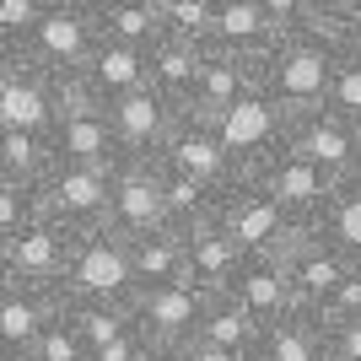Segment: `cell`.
I'll list each match as a JSON object with an SVG mask.
<instances>
[{"mask_svg":"<svg viewBox=\"0 0 361 361\" xmlns=\"http://www.w3.org/2000/svg\"><path fill=\"white\" fill-rule=\"evenodd\" d=\"M130 254H135L140 291H162V286L189 281V248H183V232H173V226L151 232V238H135V243H130Z\"/></svg>","mask_w":361,"mask_h":361,"instance_id":"d4e9b609","label":"cell"},{"mask_svg":"<svg viewBox=\"0 0 361 361\" xmlns=\"http://www.w3.org/2000/svg\"><path fill=\"white\" fill-rule=\"evenodd\" d=\"M259 361H329V350H324V329H318L307 313L286 318V324L264 329Z\"/></svg>","mask_w":361,"mask_h":361,"instance_id":"f546056e","label":"cell"},{"mask_svg":"<svg viewBox=\"0 0 361 361\" xmlns=\"http://www.w3.org/2000/svg\"><path fill=\"white\" fill-rule=\"evenodd\" d=\"M44 195V216L54 226H65L71 238H87V232H103L108 211H114V167H75L60 162L38 183Z\"/></svg>","mask_w":361,"mask_h":361,"instance_id":"5b68a950","label":"cell"},{"mask_svg":"<svg viewBox=\"0 0 361 361\" xmlns=\"http://www.w3.org/2000/svg\"><path fill=\"white\" fill-rule=\"evenodd\" d=\"M286 146L297 157H307L313 167H324L329 178H356L361 173V124L340 119L334 108H313V114H291Z\"/></svg>","mask_w":361,"mask_h":361,"instance_id":"9a60e30c","label":"cell"},{"mask_svg":"<svg viewBox=\"0 0 361 361\" xmlns=\"http://www.w3.org/2000/svg\"><path fill=\"white\" fill-rule=\"evenodd\" d=\"M281 264H286L291 291H297V313H307V318L324 313V307L334 302V291L356 275V264H350L334 243H324L318 232H297L291 248L281 254Z\"/></svg>","mask_w":361,"mask_h":361,"instance_id":"5bb4252c","label":"cell"},{"mask_svg":"<svg viewBox=\"0 0 361 361\" xmlns=\"http://www.w3.org/2000/svg\"><path fill=\"white\" fill-rule=\"evenodd\" d=\"M60 81L38 65L0 54V130H27V135H54L60 130Z\"/></svg>","mask_w":361,"mask_h":361,"instance_id":"30bf717a","label":"cell"},{"mask_svg":"<svg viewBox=\"0 0 361 361\" xmlns=\"http://www.w3.org/2000/svg\"><path fill=\"white\" fill-rule=\"evenodd\" d=\"M329 108L340 119L361 124V54H345L340 60V75H334V92H329Z\"/></svg>","mask_w":361,"mask_h":361,"instance_id":"8d00e7d4","label":"cell"},{"mask_svg":"<svg viewBox=\"0 0 361 361\" xmlns=\"http://www.w3.org/2000/svg\"><path fill=\"white\" fill-rule=\"evenodd\" d=\"M92 11H97L103 44H124V49H146L151 54L167 38L157 0H92Z\"/></svg>","mask_w":361,"mask_h":361,"instance_id":"cb8c5ba5","label":"cell"},{"mask_svg":"<svg viewBox=\"0 0 361 361\" xmlns=\"http://www.w3.org/2000/svg\"><path fill=\"white\" fill-rule=\"evenodd\" d=\"M81 81L108 108V103H119V97H130V92L151 87V54L146 49H124V44H103L92 54V65L81 71Z\"/></svg>","mask_w":361,"mask_h":361,"instance_id":"44dd1931","label":"cell"},{"mask_svg":"<svg viewBox=\"0 0 361 361\" xmlns=\"http://www.w3.org/2000/svg\"><path fill=\"white\" fill-rule=\"evenodd\" d=\"M71 248L75 238L65 226L32 221L27 232L0 243V286H49V291H65V270H71Z\"/></svg>","mask_w":361,"mask_h":361,"instance_id":"9c48e42d","label":"cell"},{"mask_svg":"<svg viewBox=\"0 0 361 361\" xmlns=\"http://www.w3.org/2000/svg\"><path fill=\"white\" fill-rule=\"evenodd\" d=\"M195 340H205V345H221V350H232V356H259V345H264V329H259L254 318H248L238 302L221 291V297H211V307H205V324H200Z\"/></svg>","mask_w":361,"mask_h":361,"instance_id":"4316f807","label":"cell"},{"mask_svg":"<svg viewBox=\"0 0 361 361\" xmlns=\"http://www.w3.org/2000/svg\"><path fill=\"white\" fill-rule=\"evenodd\" d=\"M205 307H211V291H200L195 281H178V286H162V291H140L135 307H130V324L157 350H183L205 324Z\"/></svg>","mask_w":361,"mask_h":361,"instance_id":"7c38bea8","label":"cell"},{"mask_svg":"<svg viewBox=\"0 0 361 361\" xmlns=\"http://www.w3.org/2000/svg\"><path fill=\"white\" fill-rule=\"evenodd\" d=\"M157 11H162V27L173 32V38H195V44L211 38L216 0H157Z\"/></svg>","mask_w":361,"mask_h":361,"instance_id":"d6a6232c","label":"cell"},{"mask_svg":"<svg viewBox=\"0 0 361 361\" xmlns=\"http://www.w3.org/2000/svg\"><path fill=\"white\" fill-rule=\"evenodd\" d=\"M140 281H135V254L119 232H87L71 248V270H65V302H97V307H135Z\"/></svg>","mask_w":361,"mask_h":361,"instance_id":"3957f363","label":"cell"},{"mask_svg":"<svg viewBox=\"0 0 361 361\" xmlns=\"http://www.w3.org/2000/svg\"><path fill=\"white\" fill-rule=\"evenodd\" d=\"M157 361H183V356H178V350H162V356H157Z\"/></svg>","mask_w":361,"mask_h":361,"instance_id":"b9f144b4","label":"cell"},{"mask_svg":"<svg viewBox=\"0 0 361 361\" xmlns=\"http://www.w3.org/2000/svg\"><path fill=\"white\" fill-rule=\"evenodd\" d=\"M313 232H318L324 243H334V248H340V254L361 270V173L334 189L329 211H324V221H318Z\"/></svg>","mask_w":361,"mask_h":361,"instance_id":"f1b7e54d","label":"cell"},{"mask_svg":"<svg viewBox=\"0 0 361 361\" xmlns=\"http://www.w3.org/2000/svg\"><path fill=\"white\" fill-rule=\"evenodd\" d=\"M167 226L162 211V162L157 157H124L114 167V211H108V232H119L124 243L151 238Z\"/></svg>","mask_w":361,"mask_h":361,"instance_id":"4fadbf2b","label":"cell"},{"mask_svg":"<svg viewBox=\"0 0 361 361\" xmlns=\"http://www.w3.org/2000/svg\"><path fill=\"white\" fill-rule=\"evenodd\" d=\"M356 318H361V270L334 291V302L313 318V324H318V329H340V324H356Z\"/></svg>","mask_w":361,"mask_h":361,"instance_id":"74e56055","label":"cell"},{"mask_svg":"<svg viewBox=\"0 0 361 361\" xmlns=\"http://www.w3.org/2000/svg\"><path fill=\"white\" fill-rule=\"evenodd\" d=\"M248 361H259V356H248Z\"/></svg>","mask_w":361,"mask_h":361,"instance_id":"7bdbcfd3","label":"cell"},{"mask_svg":"<svg viewBox=\"0 0 361 361\" xmlns=\"http://www.w3.org/2000/svg\"><path fill=\"white\" fill-rule=\"evenodd\" d=\"M248 183H254V189H264V195H270L275 205H281V211L302 226V232H313V226L324 221L334 189H340V178H329L324 167H313L307 157H297L291 146L275 151L264 167H254V173H248Z\"/></svg>","mask_w":361,"mask_h":361,"instance_id":"52a82bcc","label":"cell"},{"mask_svg":"<svg viewBox=\"0 0 361 361\" xmlns=\"http://www.w3.org/2000/svg\"><path fill=\"white\" fill-rule=\"evenodd\" d=\"M307 0H216V22L205 44L232 60H264L275 44H286L302 27Z\"/></svg>","mask_w":361,"mask_h":361,"instance_id":"277c9868","label":"cell"},{"mask_svg":"<svg viewBox=\"0 0 361 361\" xmlns=\"http://www.w3.org/2000/svg\"><path fill=\"white\" fill-rule=\"evenodd\" d=\"M65 307H71L65 291H49V286H0V340H6V361H27L32 345L49 334V324H54Z\"/></svg>","mask_w":361,"mask_h":361,"instance_id":"e0dca14e","label":"cell"},{"mask_svg":"<svg viewBox=\"0 0 361 361\" xmlns=\"http://www.w3.org/2000/svg\"><path fill=\"white\" fill-rule=\"evenodd\" d=\"M178 119H183V108L173 97H162L157 87H140L130 97H119V103H108V124H114L119 157H162Z\"/></svg>","mask_w":361,"mask_h":361,"instance_id":"2e32d148","label":"cell"},{"mask_svg":"<svg viewBox=\"0 0 361 361\" xmlns=\"http://www.w3.org/2000/svg\"><path fill=\"white\" fill-rule=\"evenodd\" d=\"M248 92H259V65L254 60H232V54H216L211 49V71H205L195 103L183 108V114H195V119H221L226 108H238Z\"/></svg>","mask_w":361,"mask_h":361,"instance_id":"603a6c76","label":"cell"},{"mask_svg":"<svg viewBox=\"0 0 361 361\" xmlns=\"http://www.w3.org/2000/svg\"><path fill=\"white\" fill-rule=\"evenodd\" d=\"M49 0H0V49H22L27 32L44 22Z\"/></svg>","mask_w":361,"mask_h":361,"instance_id":"d590c367","label":"cell"},{"mask_svg":"<svg viewBox=\"0 0 361 361\" xmlns=\"http://www.w3.org/2000/svg\"><path fill=\"white\" fill-rule=\"evenodd\" d=\"M183 248H189V281H195L200 291H211V297L232 291V281H238V270H243V254L221 226L205 221V226H195V232H183Z\"/></svg>","mask_w":361,"mask_h":361,"instance_id":"7402d4cb","label":"cell"},{"mask_svg":"<svg viewBox=\"0 0 361 361\" xmlns=\"http://www.w3.org/2000/svg\"><path fill=\"white\" fill-rule=\"evenodd\" d=\"M216 124V135H221V146L232 151V162L243 167V173H254V167H264L275 157V151H286V130H291V114L281 103H275L270 92H248L238 108H226Z\"/></svg>","mask_w":361,"mask_h":361,"instance_id":"ba28073f","label":"cell"},{"mask_svg":"<svg viewBox=\"0 0 361 361\" xmlns=\"http://www.w3.org/2000/svg\"><path fill=\"white\" fill-rule=\"evenodd\" d=\"M178 356L183 361H248V356H232V350H221V345H205V340H189Z\"/></svg>","mask_w":361,"mask_h":361,"instance_id":"60d3db41","label":"cell"},{"mask_svg":"<svg viewBox=\"0 0 361 361\" xmlns=\"http://www.w3.org/2000/svg\"><path fill=\"white\" fill-rule=\"evenodd\" d=\"M97 49H103V32H97L92 0H49L44 22L27 32V44L0 49V54H16V60L38 65L44 75H81Z\"/></svg>","mask_w":361,"mask_h":361,"instance_id":"7a4b0ae2","label":"cell"},{"mask_svg":"<svg viewBox=\"0 0 361 361\" xmlns=\"http://www.w3.org/2000/svg\"><path fill=\"white\" fill-rule=\"evenodd\" d=\"M226 297L238 302L259 329H275V324L297 318V291H291V275L281 259H243V270Z\"/></svg>","mask_w":361,"mask_h":361,"instance_id":"ac0fdd59","label":"cell"},{"mask_svg":"<svg viewBox=\"0 0 361 361\" xmlns=\"http://www.w3.org/2000/svg\"><path fill=\"white\" fill-rule=\"evenodd\" d=\"M205 71H211V44H195V38H173V32H167L162 44L151 49V87L162 92V97H173L178 108L195 103Z\"/></svg>","mask_w":361,"mask_h":361,"instance_id":"ffe728a7","label":"cell"},{"mask_svg":"<svg viewBox=\"0 0 361 361\" xmlns=\"http://www.w3.org/2000/svg\"><path fill=\"white\" fill-rule=\"evenodd\" d=\"M32 221H44V195L32 183H6L0 178V243L27 232Z\"/></svg>","mask_w":361,"mask_h":361,"instance_id":"1f68e13d","label":"cell"},{"mask_svg":"<svg viewBox=\"0 0 361 361\" xmlns=\"http://www.w3.org/2000/svg\"><path fill=\"white\" fill-rule=\"evenodd\" d=\"M345 49L334 44L329 32L318 27L313 0H307V16L302 27L291 32L286 44H275L264 60H259V92H270L286 114H313V108H329L334 75H340Z\"/></svg>","mask_w":361,"mask_h":361,"instance_id":"6da1fadb","label":"cell"},{"mask_svg":"<svg viewBox=\"0 0 361 361\" xmlns=\"http://www.w3.org/2000/svg\"><path fill=\"white\" fill-rule=\"evenodd\" d=\"M313 16L345 54H361V0H313Z\"/></svg>","mask_w":361,"mask_h":361,"instance_id":"836d02e7","label":"cell"},{"mask_svg":"<svg viewBox=\"0 0 361 361\" xmlns=\"http://www.w3.org/2000/svg\"><path fill=\"white\" fill-rule=\"evenodd\" d=\"M54 151H60V162H75V167H119L124 162L103 103H75L71 114H60Z\"/></svg>","mask_w":361,"mask_h":361,"instance_id":"d6986e66","label":"cell"},{"mask_svg":"<svg viewBox=\"0 0 361 361\" xmlns=\"http://www.w3.org/2000/svg\"><path fill=\"white\" fill-rule=\"evenodd\" d=\"M27 361H92V350H87V340H81V329L71 324V307H65V313L49 324V334L32 345Z\"/></svg>","mask_w":361,"mask_h":361,"instance_id":"e575fe53","label":"cell"},{"mask_svg":"<svg viewBox=\"0 0 361 361\" xmlns=\"http://www.w3.org/2000/svg\"><path fill=\"white\" fill-rule=\"evenodd\" d=\"M216 205H221V195H211L205 183L162 167V211H167V226H173V232H195V226L216 221Z\"/></svg>","mask_w":361,"mask_h":361,"instance_id":"83f0119b","label":"cell"},{"mask_svg":"<svg viewBox=\"0 0 361 361\" xmlns=\"http://www.w3.org/2000/svg\"><path fill=\"white\" fill-rule=\"evenodd\" d=\"M216 226L238 243L243 259H281L291 248V238L302 232V226L291 221L264 189H254L248 178L221 195V205H216Z\"/></svg>","mask_w":361,"mask_h":361,"instance_id":"8992f818","label":"cell"},{"mask_svg":"<svg viewBox=\"0 0 361 361\" xmlns=\"http://www.w3.org/2000/svg\"><path fill=\"white\" fill-rule=\"evenodd\" d=\"M71 324L81 329L92 356L108 350L119 334H130V313H124V307H97V302H71Z\"/></svg>","mask_w":361,"mask_h":361,"instance_id":"4dcf8cb0","label":"cell"},{"mask_svg":"<svg viewBox=\"0 0 361 361\" xmlns=\"http://www.w3.org/2000/svg\"><path fill=\"white\" fill-rule=\"evenodd\" d=\"M60 167L54 135H27V130H0V178L6 183H38Z\"/></svg>","mask_w":361,"mask_h":361,"instance_id":"484cf974","label":"cell"},{"mask_svg":"<svg viewBox=\"0 0 361 361\" xmlns=\"http://www.w3.org/2000/svg\"><path fill=\"white\" fill-rule=\"evenodd\" d=\"M162 167H173V173H183V178L205 183L211 195H226V189H238L248 173H243L238 162H232V151L221 146V135H216L211 119H195V114H183L178 130L167 135L162 157H157Z\"/></svg>","mask_w":361,"mask_h":361,"instance_id":"8fae6325","label":"cell"},{"mask_svg":"<svg viewBox=\"0 0 361 361\" xmlns=\"http://www.w3.org/2000/svg\"><path fill=\"white\" fill-rule=\"evenodd\" d=\"M157 356H162V350L151 345L146 334H135V324H130V334H119L114 345H108V350H97L92 361H157Z\"/></svg>","mask_w":361,"mask_h":361,"instance_id":"f35d334b","label":"cell"},{"mask_svg":"<svg viewBox=\"0 0 361 361\" xmlns=\"http://www.w3.org/2000/svg\"><path fill=\"white\" fill-rule=\"evenodd\" d=\"M324 350H329V361H361V318L340 324V329H324Z\"/></svg>","mask_w":361,"mask_h":361,"instance_id":"ab89813d","label":"cell"}]
</instances>
